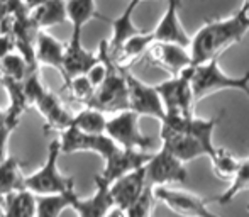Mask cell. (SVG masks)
Listing matches in <instances>:
<instances>
[{
    "label": "cell",
    "mask_w": 249,
    "mask_h": 217,
    "mask_svg": "<svg viewBox=\"0 0 249 217\" xmlns=\"http://www.w3.org/2000/svg\"><path fill=\"white\" fill-rule=\"evenodd\" d=\"M105 217H125V212L121 211L119 207H112L110 211H108V214Z\"/></svg>",
    "instance_id": "39"
},
{
    "label": "cell",
    "mask_w": 249,
    "mask_h": 217,
    "mask_svg": "<svg viewBox=\"0 0 249 217\" xmlns=\"http://www.w3.org/2000/svg\"><path fill=\"white\" fill-rule=\"evenodd\" d=\"M12 51H16V41H14L12 33L0 34V59L10 54Z\"/></svg>",
    "instance_id": "36"
},
{
    "label": "cell",
    "mask_w": 249,
    "mask_h": 217,
    "mask_svg": "<svg viewBox=\"0 0 249 217\" xmlns=\"http://www.w3.org/2000/svg\"><path fill=\"white\" fill-rule=\"evenodd\" d=\"M249 33V10L241 7L226 19L207 20L190 41L192 66L210 59H219L231 46L241 43Z\"/></svg>",
    "instance_id": "2"
},
{
    "label": "cell",
    "mask_w": 249,
    "mask_h": 217,
    "mask_svg": "<svg viewBox=\"0 0 249 217\" xmlns=\"http://www.w3.org/2000/svg\"><path fill=\"white\" fill-rule=\"evenodd\" d=\"M105 124H107V119H105L104 112L87 107L76 115H73L70 126L85 134H105Z\"/></svg>",
    "instance_id": "28"
},
{
    "label": "cell",
    "mask_w": 249,
    "mask_h": 217,
    "mask_svg": "<svg viewBox=\"0 0 249 217\" xmlns=\"http://www.w3.org/2000/svg\"><path fill=\"white\" fill-rule=\"evenodd\" d=\"M14 129L9 127V126L2 124L0 126V162L7 158V143H9V138L12 134Z\"/></svg>",
    "instance_id": "37"
},
{
    "label": "cell",
    "mask_w": 249,
    "mask_h": 217,
    "mask_svg": "<svg viewBox=\"0 0 249 217\" xmlns=\"http://www.w3.org/2000/svg\"><path fill=\"white\" fill-rule=\"evenodd\" d=\"M24 92L27 95L29 106H34L41 115L46 119L44 131H59L66 129L71 124L73 115L63 107L59 99L50 90L44 89L39 80V72H33L24 78Z\"/></svg>",
    "instance_id": "5"
},
{
    "label": "cell",
    "mask_w": 249,
    "mask_h": 217,
    "mask_svg": "<svg viewBox=\"0 0 249 217\" xmlns=\"http://www.w3.org/2000/svg\"><path fill=\"white\" fill-rule=\"evenodd\" d=\"M24 188V177L20 173V162L16 156H9L0 162V195L12 194L16 190Z\"/></svg>",
    "instance_id": "26"
},
{
    "label": "cell",
    "mask_w": 249,
    "mask_h": 217,
    "mask_svg": "<svg viewBox=\"0 0 249 217\" xmlns=\"http://www.w3.org/2000/svg\"><path fill=\"white\" fill-rule=\"evenodd\" d=\"M141 3V0H131L129 5L125 7V10L117 17V19H112L108 24H112V39L107 41V51L108 56L114 58L117 54V51L121 50V46L134 34H139L141 29L134 26L132 22V14H134L136 7Z\"/></svg>",
    "instance_id": "19"
},
{
    "label": "cell",
    "mask_w": 249,
    "mask_h": 217,
    "mask_svg": "<svg viewBox=\"0 0 249 217\" xmlns=\"http://www.w3.org/2000/svg\"><path fill=\"white\" fill-rule=\"evenodd\" d=\"M153 43H154L153 33H142L141 31L139 34H134V36L129 37L112 59H114L115 63H119V65H125L127 61H132V59L146 54L148 48Z\"/></svg>",
    "instance_id": "27"
},
{
    "label": "cell",
    "mask_w": 249,
    "mask_h": 217,
    "mask_svg": "<svg viewBox=\"0 0 249 217\" xmlns=\"http://www.w3.org/2000/svg\"><path fill=\"white\" fill-rule=\"evenodd\" d=\"M29 17L39 31L44 29V27L63 24L65 20H68L65 0H46L41 5H37L36 9L31 10Z\"/></svg>",
    "instance_id": "24"
},
{
    "label": "cell",
    "mask_w": 249,
    "mask_h": 217,
    "mask_svg": "<svg viewBox=\"0 0 249 217\" xmlns=\"http://www.w3.org/2000/svg\"><path fill=\"white\" fill-rule=\"evenodd\" d=\"M192 93L195 104L205 97L213 95L222 90H239L243 93L249 92V73L243 76H231L220 70L219 59H210L202 65H195L192 70Z\"/></svg>",
    "instance_id": "4"
},
{
    "label": "cell",
    "mask_w": 249,
    "mask_h": 217,
    "mask_svg": "<svg viewBox=\"0 0 249 217\" xmlns=\"http://www.w3.org/2000/svg\"><path fill=\"white\" fill-rule=\"evenodd\" d=\"M43 2H46V0H22L24 7H26L27 12H31L33 9H36L37 5H41Z\"/></svg>",
    "instance_id": "38"
},
{
    "label": "cell",
    "mask_w": 249,
    "mask_h": 217,
    "mask_svg": "<svg viewBox=\"0 0 249 217\" xmlns=\"http://www.w3.org/2000/svg\"><path fill=\"white\" fill-rule=\"evenodd\" d=\"M99 58H100V56H99ZM85 75H87V78L90 80V83H92V85L97 89V87H99L100 83L105 80V76H107V65H105V63L100 59V61H97L95 65H93L92 68L85 73Z\"/></svg>",
    "instance_id": "34"
},
{
    "label": "cell",
    "mask_w": 249,
    "mask_h": 217,
    "mask_svg": "<svg viewBox=\"0 0 249 217\" xmlns=\"http://www.w3.org/2000/svg\"><path fill=\"white\" fill-rule=\"evenodd\" d=\"M0 66H2V75L10 76V78L17 80V82H24V78L31 73L26 59L17 51H12L10 54L3 56L0 59Z\"/></svg>",
    "instance_id": "31"
},
{
    "label": "cell",
    "mask_w": 249,
    "mask_h": 217,
    "mask_svg": "<svg viewBox=\"0 0 249 217\" xmlns=\"http://www.w3.org/2000/svg\"><path fill=\"white\" fill-rule=\"evenodd\" d=\"M3 217H36V195L20 188L3 197Z\"/></svg>",
    "instance_id": "25"
},
{
    "label": "cell",
    "mask_w": 249,
    "mask_h": 217,
    "mask_svg": "<svg viewBox=\"0 0 249 217\" xmlns=\"http://www.w3.org/2000/svg\"><path fill=\"white\" fill-rule=\"evenodd\" d=\"M244 190H249V160L241 162L236 175H234V178L229 181V188L224 190L219 197H215V202L220 205L231 204V202Z\"/></svg>",
    "instance_id": "29"
},
{
    "label": "cell",
    "mask_w": 249,
    "mask_h": 217,
    "mask_svg": "<svg viewBox=\"0 0 249 217\" xmlns=\"http://www.w3.org/2000/svg\"><path fill=\"white\" fill-rule=\"evenodd\" d=\"M0 82H2L3 89L9 93V108L3 112V124L9 126V127L16 129L19 126L20 117L24 115V112L29 107L27 102V95L24 92V83L17 82V80L10 78V76L2 75L0 76Z\"/></svg>",
    "instance_id": "20"
},
{
    "label": "cell",
    "mask_w": 249,
    "mask_h": 217,
    "mask_svg": "<svg viewBox=\"0 0 249 217\" xmlns=\"http://www.w3.org/2000/svg\"><path fill=\"white\" fill-rule=\"evenodd\" d=\"M59 151V139L50 145L48 149V160L41 170L33 173L31 177H24V188L36 195H51L61 194L70 188H75V180L70 177H63L58 170V156Z\"/></svg>",
    "instance_id": "7"
},
{
    "label": "cell",
    "mask_w": 249,
    "mask_h": 217,
    "mask_svg": "<svg viewBox=\"0 0 249 217\" xmlns=\"http://www.w3.org/2000/svg\"><path fill=\"white\" fill-rule=\"evenodd\" d=\"M146 185L160 187L168 183H185L188 180V170L183 162L171 155L166 148L161 146L160 151L153 153L149 162L144 164Z\"/></svg>",
    "instance_id": "9"
},
{
    "label": "cell",
    "mask_w": 249,
    "mask_h": 217,
    "mask_svg": "<svg viewBox=\"0 0 249 217\" xmlns=\"http://www.w3.org/2000/svg\"><path fill=\"white\" fill-rule=\"evenodd\" d=\"M192 70H194V66H188L166 82L154 85L161 102H163L164 112H175V114L183 115L194 114V108L197 104H195L194 93H192Z\"/></svg>",
    "instance_id": "8"
},
{
    "label": "cell",
    "mask_w": 249,
    "mask_h": 217,
    "mask_svg": "<svg viewBox=\"0 0 249 217\" xmlns=\"http://www.w3.org/2000/svg\"><path fill=\"white\" fill-rule=\"evenodd\" d=\"M2 124H3V112L0 110V126H2Z\"/></svg>",
    "instance_id": "41"
},
{
    "label": "cell",
    "mask_w": 249,
    "mask_h": 217,
    "mask_svg": "<svg viewBox=\"0 0 249 217\" xmlns=\"http://www.w3.org/2000/svg\"><path fill=\"white\" fill-rule=\"evenodd\" d=\"M210 162H212V171L220 178V180L231 181L236 175L237 168H239L241 162L224 148H215L213 155L210 156Z\"/></svg>",
    "instance_id": "30"
},
{
    "label": "cell",
    "mask_w": 249,
    "mask_h": 217,
    "mask_svg": "<svg viewBox=\"0 0 249 217\" xmlns=\"http://www.w3.org/2000/svg\"><path fill=\"white\" fill-rule=\"evenodd\" d=\"M219 121L220 115L213 119H200L195 114L183 115L166 112L160 121L161 146L183 163H188L200 156L210 158L215 151L212 136Z\"/></svg>",
    "instance_id": "1"
},
{
    "label": "cell",
    "mask_w": 249,
    "mask_h": 217,
    "mask_svg": "<svg viewBox=\"0 0 249 217\" xmlns=\"http://www.w3.org/2000/svg\"><path fill=\"white\" fill-rule=\"evenodd\" d=\"M248 212H249V205H248Z\"/></svg>",
    "instance_id": "43"
},
{
    "label": "cell",
    "mask_w": 249,
    "mask_h": 217,
    "mask_svg": "<svg viewBox=\"0 0 249 217\" xmlns=\"http://www.w3.org/2000/svg\"><path fill=\"white\" fill-rule=\"evenodd\" d=\"M63 51H65V44L61 41L54 39L43 29L37 33L36 43H34V54H36L37 65L53 66V68L61 72Z\"/></svg>",
    "instance_id": "21"
},
{
    "label": "cell",
    "mask_w": 249,
    "mask_h": 217,
    "mask_svg": "<svg viewBox=\"0 0 249 217\" xmlns=\"http://www.w3.org/2000/svg\"><path fill=\"white\" fill-rule=\"evenodd\" d=\"M122 66V73H124L125 85H127V95H129V108L134 110L139 115H149L158 121L164 117V107L161 102L160 95H158L156 89L151 85H146L144 82L134 76L131 70L125 65Z\"/></svg>",
    "instance_id": "11"
},
{
    "label": "cell",
    "mask_w": 249,
    "mask_h": 217,
    "mask_svg": "<svg viewBox=\"0 0 249 217\" xmlns=\"http://www.w3.org/2000/svg\"><path fill=\"white\" fill-rule=\"evenodd\" d=\"M0 217H3V216H0Z\"/></svg>",
    "instance_id": "44"
},
{
    "label": "cell",
    "mask_w": 249,
    "mask_h": 217,
    "mask_svg": "<svg viewBox=\"0 0 249 217\" xmlns=\"http://www.w3.org/2000/svg\"><path fill=\"white\" fill-rule=\"evenodd\" d=\"M151 65H156L160 68L166 70L171 76L178 75L185 68L192 66V58L188 48L180 46L175 43H161L154 41L146 51Z\"/></svg>",
    "instance_id": "14"
},
{
    "label": "cell",
    "mask_w": 249,
    "mask_h": 217,
    "mask_svg": "<svg viewBox=\"0 0 249 217\" xmlns=\"http://www.w3.org/2000/svg\"><path fill=\"white\" fill-rule=\"evenodd\" d=\"M146 188V171L144 166L124 175V177L114 180L108 185L114 207H119L121 211H125L131 204H134L136 199L142 194Z\"/></svg>",
    "instance_id": "17"
},
{
    "label": "cell",
    "mask_w": 249,
    "mask_h": 217,
    "mask_svg": "<svg viewBox=\"0 0 249 217\" xmlns=\"http://www.w3.org/2000/svg\"><path fill=\"white\" fill-rule=\"evenodd\" d=\"M119 146L107 134H85L73 126L63 129L61 138H59V151L61 153L92 151L105 160Z\"/></svg>",
    "instance_id": "12"
},
{
    "label": "cell",
    "mask_w": 249,
    "mask_h": 217,
    "mask_svg": "<svg viewBox=\"0 0 249 217\" xmlns=\"http://www.w3.org/2000/svg\"><path fill=\"white\" fill-rule=\"evenodd\" d=\"M153 194L158 202L164 204L171 212L181 217H220L212 212L207 200L187 190H173L166 185L153 187Z\"/></svg>",
    "instance_id": "10"
},
{
    "label": "cell",
    "mask_w": 249,
    "mask_h": 217,
    "mask_svg": "<svg viewBox=\"0 0 249 217\" xmlns=\"http://www.w3.org/2000/svg\"><path fill=\"white\" fill-rule=\"evenodd\" d=\"M97 61H100L99 54L90 53L82 44V31H73L70 43L65 44L63 51L61 75L65 78V85L76 75H85Z\"/></svg>",
    "instance_id": "13"
},
{
    "label": "cell",
    "mask_w": 249,
    "mask_h": 217,
    "mask_svg": "<svg viewBox=\"0 0 249 217\" xmlns=\"http://www.w3.org/2000/svg\"><path fill=\"white\" fill-rule=\"evenodd\" d=\"M241 7H243V9H246V10H249V0H244Z\"/></svg>",
    "instance_id": "40"
},
{
    "label": "cell",
    "mask_w": 249,
    "mask_h": 217,
    "mask_svg": "<svg viewBox=\"0 0 249 217\" xmlns=\"http://www.w3.org/2000/svg\"><path fill=\"white\" fill-rule=\"evenodd\" d=\"M20 7H24L22 0H0V20L16 14Z\"/></svg>",
    "instance_id": "35"
},
{
    "label": "cell",
    "mask_w": 249,
    "mask_h": 217,
    "mask_svg": "<svg viewBox=\"0 0 249 217\" xmlns=\"http://www.w3.org/2000/svg\"><path fill=\"white\" fill-rule=\"evenodd\" d=\"M156 197L153 194V187L146 185L142 194L136 199L134 204H131L125 209V217H153L154 205H156Z\"/></svg>",
    "instance_id": "32"
},
{
    "label": "cell",
    "mask_w": 249,
    "mask_h": 217,
    "mask_svg": "<svg viewBox=\"0 0 249 217\" xmlns=\"http://www.w3.org/2000/svg\"><path fill=\"white\" fill-rule=\"evenodd\" d=\"M139 117L134 110L117 112L105 124V134L124 149H141V151H153L156 146V139L146 136L139 129Z\"/></svg>",
    "instance_id": "6"
},
{
    "label": "cell",
    "mask_w": 249,
    "mask_h": 217,
    "mask_svg": "<svg viewBox=\"0 0 249 217\" xmlns=\"http://www.w3.org/2000/svg\"><path fill=\"white\" fill-rule=\"evenodd\" d=\"M78 200L75 188H70L61 194L39 195L36 199V217H59L65 209H73Z\"/></svg>",
    "instance_id": "22"
},
{
    "label": "cell",
    "mask_w": 249,
    "mask_h": 217,
    "mask_svg": "<svg viewBox=\"0 0 249 217\" xmlns=\"http://www.w3.org/2000/svg\"><path fill=\"white\" fill-rule=\"evenodd\" d=\"M93 181H95L97 187L95 194L90 199H87V200H82L78 197V200L73 205V211L78 214V217H105L108 214V211L114 207L107 181L100 175H97L93 178Z\"/></svg>",
    "instance_id": "18"
},
{
    "label": "cell",
    "mask_w": 249,
    "mask_h": 217,
    "mask_svg": "<svg viewBox=\"0 0 249 217\" xmlns=\"http://www.w3.org/2000/svg\"><path fill=\"white\" fill-rule=\"evenodd\" d=\"M2 205H3V197L0 195V207H2Z\"/></svg>",
    "instance_id": "42"
},
{
    "label": "cell",
    "mask_w": 249,
    "mask_h": 217,
    "mask_svg": "<svg viewBox=\"0 0 249 217\" xmlns=\"http://www.w3.org/2000/svg\"><path fill=\"white\" fill-rule=\"evenodd\" d=\"M153 156V151H141V149H124L117 148L108 158H105V166L100 177L107 181L108 185L117 178L144 166Z\"/></svg>",
    "instance_id": "15"
},
{
    "label": "cell",
    "mask_w": 249,
    "mask_h": 217,
    "mask_svg": "<svg viewBox=\"0 0 249 217\" xmlns=\"http://www.w3.org/2000/svg\"><path fill=\"white\" fill-rule=\"evenodd\" d=\"M65 7H66V17L71 22L73 31H82V27L92 19L110 22V19L102 16L99 10H97L95 0H65Z\"/></svg>",
    "instance_id": "23"
},
{
    "label": "cell",
    "mask_w": 249,
    "mask_h": 217,
    "mask_svg": "<svg viewBox=\"0 0 249 217\" xmlns=\"http://www.w3.org/2000/svg\"><path fill=\"white\" fill-rule=\"evenodd\" d=\"M65 90H70L73 99L78 100V102H82L83 106H85V104L89 102L90 97L93 95V92H95V87L90 83V80L87 78V75H76L66 83Z\"/></svg>",
    "instance_id": "33"
},
{
    "label": "cell",
    "mask_w": 249,
    "mask_h": 217,
    "mask_svg": "<svg viewBox=\"0 0 249 217\" xmlns=\"http://www.w3.org/2000/svg\"><path fill=\"white\" fill-rule=\"evenodd\" d=\"M141 2H142V0H141Z\"/></svg>",
    "instance_id": "45"
},
{
    "label": "cell",
    "mask_w": 249,
    "mask_h": 217,
    "mask_svg": "<svg viewBox=\"0 0 249 217\" xmlns=\"http://www.w3.org/2000/svg\"><path fill=\"white\" fill-rule=\"evenodd\" d=\"M97 54L107 65V76H105L104 82L95 89V92L89 99V102L85 104V107L97 108V110L104 112V114L105 112L117 114V112L127 110L129 95H127V85H125L124 73H122V66L108 56L107 41L105 39L100 41L99 53Z\"/></svg>",
    "instance_id": "3"
},
{
    "label": "cell",
    "mask_w": 249,
    "mask_h": 217,
    "mask_svg": "<svg viewBox=\"0 0 249 217\" xmlns=\"http://www.w3.org/2000/svg\"><path fill=\"white\" fill-rule=\"evenodd\" d=\"M180 9H181V0H168L166 12L163 14V17H161V20L158 22V26L154 27V31H151L154 41L175 43L185 48L190 46L192 37L187 34L185 27L181 26L180 14H178Z\"/></svg>",
    "instance_id": "16"
}]
</instances>
